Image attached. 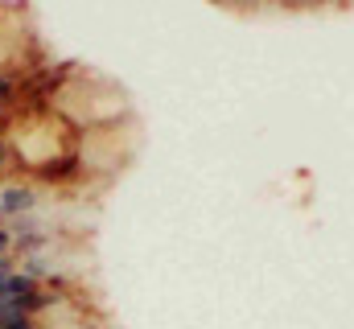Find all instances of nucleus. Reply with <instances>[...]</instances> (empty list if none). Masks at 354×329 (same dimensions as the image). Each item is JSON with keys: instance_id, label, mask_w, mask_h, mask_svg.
<instances>
[{"instance_id": "obj_1", "label": "nucleus", "mask_w": 354, "mask_h": 329, "mask_svg": "<svg viewBox=\"0 0 354 329\" xmlns=\"http://www.w3.org/2000/svg\"><path fill=\"white\" fill-rule=\"evenodd\" d=\"M37 210H41V189L33 181H4L0 185V218L4 223L37 214Z\"/></svg>"}, {"instance_id": "obj_2", "label": "nucleus", "mask_w": 354, "mask_h": 329, "mask_svg": "<svg viewBox=\"0 0 354 329\" xmlns=\"http://www.w3.org/2000/svg\"><path fill=\"white\" fill-rule=\"evenodd\" d=\"M71 301H75V297H71ZM71 301H62L54 313H46V317L37 321V329H91L87 321H79V317L71 313Z\"/></svg>"}, {"instance_id": "obj_3", "label": "nucleus", "mask_w": 354, "mask_h": 329, "mask_svg": "<svg viewBox=\"0 0 354 329\" xmlns=\"http://www.w3.org/2000/svg\"><path fill=\"white\" fill-rule=\"evenodd\" d=\"M17 95H21V79L12 70H0V107H17Z\"/></svg>"}, {"instance_id": "obj_4", "label": "nucleus", "mask_w": 354, "mask_h": 329, "mask_svg": "<svg viewBox=\"0 0 354 329\" xmlns=\"http://www.w3.org/2000/svg\"><path fill=\"white\" fill-rule=\"evenodd\" d=\"M12 169H17L12 149H8V140H4V132H0V177H4V173H12Z\"/></svg>"}, {"instance_id": "obj_5", "label": "nucleus", "mask_w": 354, "mask_h": 329, "mask_svg": "<svg viewBox=\"0 0 354 329\" xmlns=\"http://www.w3.org/2000/svg\"><path fill=\"white\" fill-rule=\"evenodd\" d=\"M0 329H37V321H33L29 313H17V317H8V321H0Z\"/></svg>"}, {"instance_id": "obj_6", "label": "nucleus", "mask_w": 354, "mask_h": 329, "mask_svg": "<svg viewBox=\"0 0 354 329\" xmlns=\"http://www.w3.org/2000/svg\"><path fill=\"white\" fill-rule=\"evenodd\" d=\"M12 272H17V259H12V255H4V259H0V284H4Z\"/></svg>"}, {"instance_id": "obj_7", "label": "nucleus", "mask_w": 354, "mask_h": 329, "mask_svg": "<svg viewBox=\"0 0 354 329\" xmlns=\"http://www.w3.org/2000/svg\"><path fill=\"white\" fill-rule=\"evenodd\" d=\"M4 255H12V235H8V231H0V259H4Z\"/></svg>"}, {"instance_id": "obj_8", "label": "nucleus", "mask_w": 354, "mask_h": 329, "mask_svg": "<svg viewBox=\"0 0 354 329\" xmlns=\"http://www.w3.org/2000/svg\"><path fill=\"white\" fill-rule=\"evenodd\" d=\"M0 231H4V218H0Z\"/></svg>"}]
</instances>
